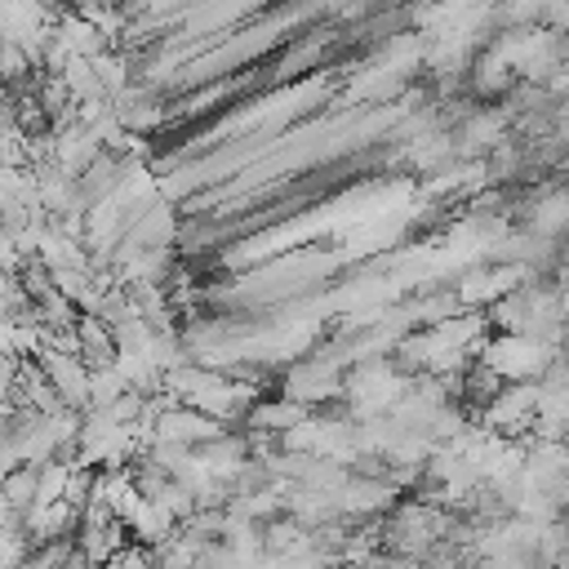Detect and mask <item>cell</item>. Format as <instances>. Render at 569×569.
Instances as JSON below:
<instances>
[{"mask_svg": "<svg viewBox=\"0 0 569 569\" xmlns=\"http://www.w3.org/2000/svg\"><path fill=\"white\" fill-rule=\"evenodd\" d=\"M560 347L533 338V333H498L485 342V356L480 365H489L502 382H542L547 365L556 360Z\"/></svg>", "mask_w": 569, "mask_h": 569, "instance_id": "cell-1", "label": "cell"}, {"mask_svg": "<svg viewBox=\"0 0 569 569\" xmlns=\"http://www.w3.org/2000/svg\"><path fill=\"white\" fill-rule=\"evenodd\" d=\"M338 507H342L347 520H382V516H391L400 507V485H391V480H365V476L351 471L347 489L338 493Z\"/></svg>", "mask_w": 569, "mask_h": 569, "instance_id": "cell-2", "label": "cell"}, {"mask_svg": "<svg viewBox=\"0 0 569 569\" xmlns=\"http://www.w3.org/2000/svg\"><path fill=\"white\" fill-rule=\"evenodd\" d=\"M156 431H160V440H173V445H191V449H200V445H213L227 427H222L218 418H209V413L191 409V405H164V409H160V418H156Z\"/></svg>", "mask_w": 569, "mask_h": 569, "instance_id": "cell-3", "label": "cell"}, {"mask_svg": "<svg viewBox=\"0 0 569 569\" xmlns=\"http://www.w3.org/2000/svg\"><path fill=\"white\" fill-rule=\"evenodd\" d=\"M502 142H507V111L476 107L462 116V124H458V151L462 156H485V151H498Z\"/></svg>", "mask_w": 569, "mask_h": 569, "instance_id": "cell-4", "label": "cell"}, {"mask_svg": "<svg viewBox=\"0 0 569 569\" xmlns=\"http://www.w3.org/2000/svg\"><path fill=\"white\" fill-rule=\"evenodd\" d=\"M529 231L542 240L569 236V187H551L529 204Z\"/></svg>", "mask_w": 569, "mask_h": 569, "instance_id": "cell-5", "label": "cell"}, {"mask_svg": "<svg viewBox=\"0 0 569 569\" xmlns=\"http://www.w3.org/2000/svg\"><path fill=\"white\" fill-rule=\"evenodd\" d=\"M320 431H325V418H302L298 427H289L280 436V449L284 453H320Z\"/></svg>", "mask_w": 569, "mask_h": 569, "instance_id": "cell-6", "label": "cell"}, {"mask_svg": "<svg viewBox=\"0 0 569 569\" xmlns=\"http://www.w3.org/2000/svg\"><path fill=\"white\" fill-rule=\"evenodd\" d=\"M556 502H560V511H569V480H560V489H556Z\"/></svg>", "mask_w": 569, "mask_h": 569, "instance_id": "cell-7", "label": "cell"}, {"mask_svg": "<svg viewBox=\"0 0 569 569\" xmlns=\"http://www.w3.org/2000/svg\"><path fill=\"white\" fill-rule=\"evenodd\" d=\"M560 316H565V325H569V284L560 289Z\"/></svg>", "mask_w": 569, "mask_h": 569, "instance_id": "cell-8", "label": "cell"}]
</instances>
